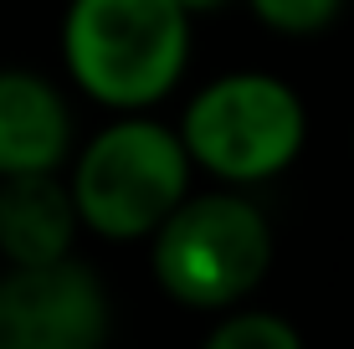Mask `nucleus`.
Listing matches in <instances>:
<instances>
[{
	"instance_id": "obj_3",
	"label": "nucleus",
	"mask_w": 354,
	"mask_h": 349,
	"mask_svg": "<svg viewBox=\"0 0 354 349\" xmlns=\"http://www.w3.org/2000/svg\"><path fill=\"white\" fill-rule=\"evenodd\" d=\"M277 257L272 221L241 185L190 190L149 236V272L169 303L190 314H221L247 303Z\"/></svg>"
},
{
	"instance_id": "obj_1",
	"label": "nucleus",
	"mask_w": 354,
	"mask_h": 349,
	"mask_svg": "<svg viewBox=\"0 0 354 349\" xmlns=\"http://www.w3.org/2000/svg\"><path fill=\"white\" fill-rule=\"evenodd\" d=\"M67 82L103 113L160 108L195 52V16L180 0H67L57 31Z\"/></svg>"
},
{
	"instance_id": "obj_10",
	"label": "nucleus",
	"mask_w": 354,
	"mask_h": 349,
	"mask_svg": "<svg viewBox=\"0 0 354 349\" xmlns=\"http://www.w3.org/2000/svg\"><path fill=\"white\" fill-rule=\"evenodd\" d=\"M180 6H185L190 16H211V10H221V6H231V0H180Z\"/></svg>"
},
{
	"instance_id": "obj_6",
	"label": "nucleus",
	"mask_w": 354,
	"mask_h": 349,
	"mask_svg": "<svg viewBox=\"0 0 354 349\" xmlns=\"http://www.w3.org/2000/svg\"><path fill=\"white\" fill-rule=\"evenodd\" d=\"M77 154L72 98L36 67H0V175L67 170Z\"/></svg>"
},
{
	"instance_id": "obj_8",
	"label": "nucleus",
	"mask_w": 354,
	"mask_h": 349,
	"mask_svg": "<svg viewBox=\"0 0 354 349\" xmlns=\"http://www.w3.org/2000/svg\"><path fill=\"white\" fill-rule=\"evenodd\" d=\"M205 349H303V329L277 308L231 303L205 329Z\"/></svg>"
},
{
	"instance_id": "obj_2",
	"label": "nucleus",
	"mask_w": 354,
	"mask_h": 349,
	"mask_svg": "<svg viewBox=\"0 0 354 349\" xmlns=\"http://www.w3.org/2000/svg\"><path fill=\"white\" fill-rule=\"evenodd\" d=\"M195 175L201 170L180 139V124L154 118V108L113 113L67 160V185L82 232L118 247L149 242L165 216L195 190Z\"/></svg>"
},
{
	"instance_id": "obj_4",
	"label": "nucleus",
	"mask_w": 354,
	"mask_h": 349,
	"mask_svg": "<svg viewBox=\"0 0 354 349\" xmlns=\"http://www.w3.org/2000/svg\"><path fill=\"white\" fill-rule=\"evenodd\" d=\"M180 139L195 170L216 185H267L308 149V103L277 72L236 67L190 93Z\"/></svg>"
},
{
	"instance_id": "obj_9",
	"label": "nucleus",
	"mask_w": 354,
	"mask_h": 349,
	"mask_svg": "<svg viewBox=\"0 0 354 349\" xmlns=\"http://www.w3.org/2000/svg\"><path fill=\"white\" fill-rule=\"evenodd\" d=\"M247 10L262 31L303 41V36H324L344 16V0H247Z\"/></svg>"
},
{
	"instance_id": "obj_7",
	"label": "nucleus",
	"mask_w": 354,
	"mask_h": 349,
	"mask_svg": "<svg viewBox=\"0 0 354 349\" xmlns=\"http://www.w3.org/2000/svg\"><path fill=\"white\" fill-rule=\"evenodd\" d=\"M82 216L62 170L0 175V262H57L72 257Z\"/></svg>"
},
{
	"instance_id": "obj_11",
	"label": "nucleus",
	"mask_w": 354,
	"mask_h": 349,
	"mask_svg": "<svg viewBox=\"0 0 354 349\" xmlns=\"http://www.w3.org/2000/svg\"><path fill=\"white\" fill-rule=\"evenodd\" d=\"M349 149H354V134H349Z\"/></svg>"
},
{
	"instance_id": "obj_5",
	"label": "nucleus",
	"mask_w": 354,
	"mask_h": 349,
	"mask_svg": "<svg viewBox=\"0 0 354 349\" xmlns=\"http://www.w3.org/2000/svg\"><path fill=\"white\" fill-rule=\"evenodd\" d=\"M113 334L108 283L72 252L57 262H6L0 349H97Z\"/></svg>"
}]
</instances>
